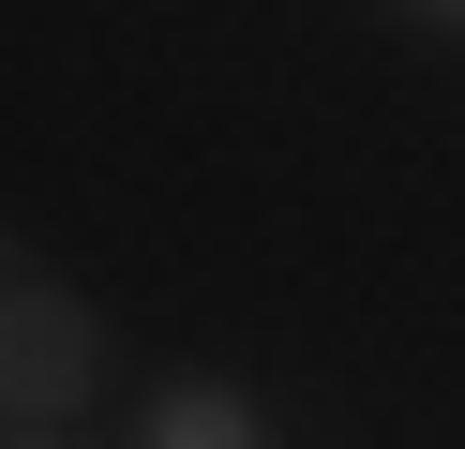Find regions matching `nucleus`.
<instances>
[{"label":"nucleus","mask_w":465,"mask_h":449,"mask_svg":"<svg viewBox=\"0 0 465 449\" xmlns=\"http://www.w3.org/2000/svg\"><path fill=\"white\" fill-rule=\"evenodd\" d=\"M435 15H450V30H465V0H435Z\"/></svg>","instance_id":"3"},{"label":"nucleus","mask_w":465,"mask_h":449,"mask_svg":"<svg viewBox=\"0 0 465 449\" xmlns=\"http://www.w3.org/2000/svg\"><path fill=\"white\" fill-rule=\"evenodd\" d=\"M105 359V329L75 345V315H61V285H15V434H61V389Z\"/></svg>","instance_id":"1"},{"label":"nucleus","mask_w":465,"mask_h":449,"mask_svg":"<svg viewBox=\"0 0 465 449\" xmlns=\"http://www.w3.org/2000/svg\"><path fill=\"white\" fill-rule=\"evenodd\" d=\"M165 449H241L255 419H241V389H165V419H151Z\"/></svg>","instance_id":"2"}]
</instances>
